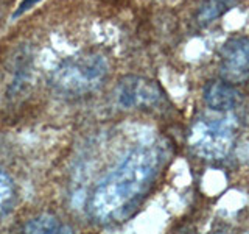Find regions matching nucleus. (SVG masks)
<instances>
[{"instance_id": "obj_1", "label": "nucleus", "mask_w": 249, "mask_h": 234, "mask_svg": "<svg viewBox=\"0 0 249 234\" xmlns=\"http://www.w3.org/2000/svg\"><path fill=\"white\" fill-rule=\"evenodd\" d=\"M165 161L158 144L131 150L101 179L89 198V213L100 223L123 222L140 206Z\"/></svg>"}, {"instance_id": "obj_2", "label": "nucleus", "mask_w": 249, "mask_h": 234, "mask_svg": "<svg viewBox=\"0 0 249 234\" xmlns=\"http://www.w3.org/2000/svg\"><path fill=\"white\" fill-rule=\"evenodd\" d=\"M201 116L193 123L189 144L195 155L207 161H221L232 150L237 133V119L232 113Z\"/></svg>"}, {"instance_id": "obj_3", "label": "nucleus", "mask_w": 249, "mask_h": 234, "mask_svg": "<svg viewBox=\"0 0 249 234\" xmlns=\"http://www.w3.org/2000/svg\"><path fill=\"white\" fill-rule=\"evenodd\" d=\"M109 74V64L98 53L69 58L53 72V84L70 96H83L98 89Z\"/></svg>"}, {"instance_id": "obj_4", "label": "nucleus", "mask_w": 249, "mask_h": 234, "mask_svg": "<svg viewBox=\"0 0 249 234\" xmlns=\"http://www.w3.org/2000/svg\"><path fill=\"white\" fill-rule=\"evenodd\" d=\"M220 77L232 84L249 80V38L232 36L220 50Z\"/></svg>"}, {"instance_id": "obj_5", "label": "nucleus", "mask_w": 249, "mask_h": 234, "mask_svg": "<svg viewBox=\"0 0 249 234\" xmlns=\"http://www.w3.org/2000/svg\"><path fill=\"white\" fill-rule=\"evenodd\" d=\"M160 86L145 77H124L117 86V100L123 108H153L163 101Z\"/></svg>"}, {"instance_id": "obj_6", "label": "nucleus", "mask_w": 249, "mask_h": 234, "mask_svg": "<svg viewBox=\"0 0 249 234\" xmlns=\"http://www.w3.org/2000/svg\"><path fill=\"white\" fill-rule=\"evenodd\" d=\"M204 101L212 111L220 113H229L238 105L240 101V92L237 91L235 84L223 80H212L206 84L204 92Z\"/></svg>"}, {"instance_id": "obj_7", "label": "nucleus", "mask_w": 249, "mask_h": 234, "mask_svg": "<svg viewBox=\"0 0 249 234\" xmlns=\"http://www.w3.org/2000/svg\"><path fill=\"white\" fill-rule=\"evenodd\" d=\"M235 3L237 0H206L196 13V20L201 25H210Z\"/></svg>"}, {"instance_id": "obj_8", "label": "nucleus", "mask_w": 249, "mask_h": 234, "mask_svg": "<svg viewBox=\"0 0 249 234\" xmlns=\"http://www.w3.org/2000/svg\"><path fill=\"white\" fill-rule=\"evenodd\" d=\"M23 231L52 234V233H72V228L67 226L66 223H62L61 220H58L56 217L42 214L36 218H31V220L23 226Z\"/></svg>"}, {"instance_id": "obj_9", "label": "nucleus", "mask_w": 249, "mask_h": 234, "mask_svg": "<svg viewBox=\"0 0 249 234\" xmlns=\"http://www.w3.org/2000/svg\"><path fill=\"white\" fill-rule=\"evenodd\" d=\"M16 198V189L11 176L0 170V218H3L11 211Z\"/></svg>"}, {"instance_id": "obj_10", "label": "nucleus", "mask_w": 249, "mask_h": 234, "mask_svg": "<svg viewBox=\"0 0 249 234\" xmlns=\"http://www.w3.org/2000/svg\"><path fill=\"white\" fill-rule=\"evenodd\" d=\"M39 2H42V0H23V2L20 3V6H19V10L14 13V18H19V16H22L23 13L30 11L31 8H33L35 5H37Z\"/></svg>"}]
</instances>
